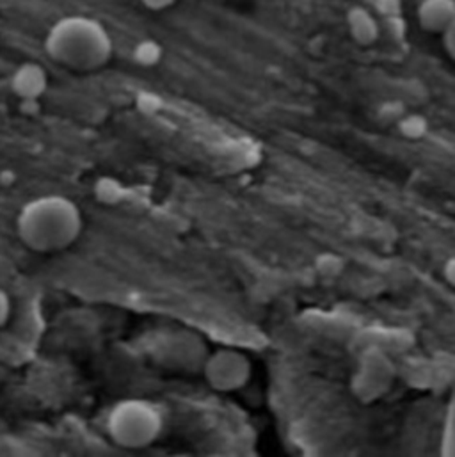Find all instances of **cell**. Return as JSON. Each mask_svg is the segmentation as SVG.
Here are the masks:
<instances>
[{"label":"cell","mask_w":455,"mask_h":457,"mask_svg":"<svg viewBox=\"0 0 455 457\" xmlns=\"http://www.w3.org/2000/svg\"><path fill=\"white\" fill-rule=\"evenodd\" d=\"M347 29L351 37L363 45H374L381 36V25L376 14L365 5H354L347 11Z\"/></svg>","instance_id":"obj_9"},{"label":"cell","mask_w":455,"mask_h":457,"mask_svg":"<svg viewBox=\"0 0 455 457\" xmlns=\"http://www.w3.org/2000/svg\"><path fill=\"white\" fill-rule=\"evenodd\" d=\"M442 41H443V48H445V52L449 54V57L451 59H454L455 57V25L452 27H449L447 30H443L442 34Z\"/></svg>","instance_id":"obj_14"},{"label":"cell","mask_w":455,"mask_h":457,"mask_svg":"<svg viewBox=\"0 0 455 457\" xmlns=\"http://www.w3.org/2000/svg\"><path fill=\"white\" fill-rule=\"evenodd\" d=\"M202 376L212 390L233 394L251 381L252 361L244 351L235 347L211 349L203 363Z\"/></svg>","instance_id":"obj_6"},{"label":"cell","mask_w":455,"mask_h":457,"mask_svg":"<svg viewBox=\"0 0 455 457\" xmlns=\"http://www.w3.org/2000/svg\"><path fill=\"white\" fill-rule=\"evenodd\" d=\"M45 50L54 62L68 70L95 71L111 61L114 45L103 23L91 16L70 14L48 29Z\"/></svg>","instance_id":"obj_2"},{"label":"cell","mask_w":455,"mask_h":457,"mask_svg":"<svg viewBox=\"0 0 455 457\" xmlns=\"http://www.w3.org/2000/svg\"><path fill=\"white\" fill-rule=\"evenodd\" d=\"M48 87L46 70L37 62H23L11 77L12 93L25 102L39 100Z\"/></svg>","instance_id":"obj_7"},{"label":"cell","mask_w":455,"mask_h":457,"mask_svg":"<svg viewBox=\"0 0 455 457\" xmlns=\"http://www.w3.org/2000/svg\"><path fill=\"white\" fill-rule=\"evenodd\" d=\"M84 229L79 205L62 195H43L27 202L16 216V235L34 253L68 249Z\"/></svg>","instance_id":"obj_1"},{"label":"cell","mask_w":455,"mask_h":457,"mask_svg":"<svg viewBox=\"0 0 455 457\" xmlns=\"http://www.w3.org/2000/svg\"><path fill=\"white\" fill-rule=\"evenodd\" d=\"M417 16L424 30L442 34L455 25V0H422Z\"/></svg>","instance_id":"obj_8"},{"label":"cell","mask_w":455,"mask_h":457,"mask_svg":"<svg viewBox=\"0 0 455 457\" xmlns=\"http://www.w3.org/2000/svg\"><path fill=\"white\" fill-rule=\"evenodd\" d=\"M150 360L173 374H202L203 363L211 353L207 338L193 328H164L157 331L148 345Z\"/></svg>","instance_id":"obj_4"},{"label":"cell","mask_w":455,"mask_h":457,"mask_svg":"<svg viewBox=\"0 0 455 457\" xmlns=\"http://www.w3.org/2000/svg\"><path fill=\"white\" fill-rule=\"evenodd\" d=\"M377 11L386 18H397L401 14V0H374Z\"/></svg>","instance_id":"obj_12"},{"label":"cell","mask_w":455,"mask_h":457,"mask_svg":"<svg viewBox=\"0 0 455 457\" xmlns=\"http://www.w3.org/2000/svg\"><path fill=\"white\" fill-rule=\"evenodd\" d=\"M164 415L150 401L123 399L112 406L105 420L111 442L127 451L152 447L164 431Z\"/></svg>","instance_id":"obj_3"},{"label":"cell","mask_w":455,"mask_h":457,"mask_svg":"<svg viewBox=\"0 0 455 457\" xmlns=\"http://www.w3.org/2000/svg\"><path fill=\"white\" fill-rule=\"evenodd\" d=\"M397 121H399L401 132L410 139H418L426 136L429 129V123L418 114H402Z\"/></svg>","instance_id":"obj_11"},{"label":"cell","mask_w":455,"mask_h":457,"mask_svg":"<svg viewBox=\"0 0 455 457\" xmlns=\"http://www.w3.org/2000/svg\"><path fill=\"white\" fill-rule=\"evenodd\" d=\"M150 11H164L177 4V0H139Z\"/></svg>","instance_id":"obj_15"},{"label":"cell","mask_w":455,"mask_h":457,"mask_svg":"<svg viewBox=\"0 0 455 457\" xmlns=\"http://www.w3.org/2000/svg\"><path fill=\"white\" fill-rule=\"evenodd\" d=\"M11 313H12L11 297L4 288H0V328H4L9 322Z\"/></svg>","instance_id":"obj_13"},{"label":"cell","mask_w":455,"mask_h":457,"mask_svg":"<svg viewBox=\"0 0 455 457\" xmlns=\"http://www.w3.org/2000/svg\"><path fill=\"white\" fill-rule=\"evenodd\" d=\"M395 379L397 365L392 356L381 347H368L356 360L349 388L358 403L372 404L393 388Z\"/></svg>","instance_id":"obj_5"},{"label":"cell","mask_w":455,"mask_h":457,"mask_svg":"<svg viewBox=\"0 0 455 457\" xmlns=\"http://www.w3.org/2000/svg\"><path fill=\"white\" fill-rule=\"evenodd\" d=\"M134 61L141 66H153L162 59V46L155 39H141L134 46Z\"/></svg>","instance_id":"obj_10"}]
</instances>
